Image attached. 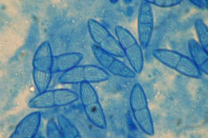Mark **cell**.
I'll use <instances>...</instances> for the list:
<instances>
[{
	"instance_id": "6da1fadb",
	"label": "cell",
	"mask_w": 208,
	"mask_h": 138,
	"mask_svg": "<svg viewBox=\"0 0 208 138\" xmlns=\"http://www.w3.org/2000/svg\"><path fill=\"white\" fill-rule=\"evenodd\" d=\"M63 76L66 77L65 82L71 83L81 84L94 82L101 80L105 75L106 72L97 66L91 65L77 66L65 72Z\"/></svg>"
},
{
	"instance_id": "7a4b0ae2",
	"label": "cell",
	"mask_w": 208,
	"mask_h": 138,
	"mask_svg": "<svg viewBox=\"0 0 208 138\" xmlns=\"http://www.w3.org/2000/svg\"><path fill=\"white\" fill-rule=\"evenodd\" d=\"M173 55V56L165 55V56L162 55L161 57L163 58L162 60L165 61V64L180 72L193 73L198 72L197 67L192 63L183 61L181 57L177 56V55Z\"/></svg>"
},
{
	"instance_id": "3957f363",
	"label": "cell",
	"mask_w": 208,
	"mask_h": 138,
	"mask_svg": "<svg viewBox=\"0 0 208 138\" xmlns=\"http://www.w3.org/2000/svg\"><path fill=\"white\" fill-rule=\"evenodd\" d=\"M83 58L82 55L78 53H73L67 55L65 59L55 64L51 68L54 71L67 72L76 66L79 63ZM51 67V68H52Z\"/></svg>"
}]
</instances>
